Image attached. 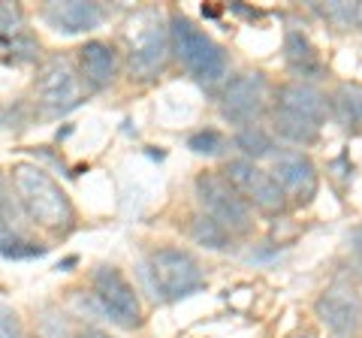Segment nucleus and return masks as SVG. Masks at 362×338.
I'll return each mask as SVG.
<instances>
[{
	"label": "nucleus",
	"mask_w": 362,
	"mask_h": 338,
	"mask_svg": "<svg viewBox=\"0 0 362 338\" xmlns=\"http://www.w3.org/2000/svg\"><path fill=\"white\" fill-rule=\"evenodd\" d=\"M37 94L45 112H52V115H66L82 103V82H78L70 61L61 54L45 61L37 76Z\"/></svg>",
	"instance_id": "nucleus-11"
},
{
	"label": "nucleus",
	"mask_w": 362,
	"mask_h": 338,
	"mask_svg": "<svg viewBox=\"0 0 362 338\" xmlns=\"http://www.w3.org/2000/svg\"><path fill=\"white\" fill-rule=\"evenodd\" d=\"M94 296L112 323L124 326V330H133V326L142 323L139 296L115 266H100L94 272Z\"/></svg>",
	"instance_id": "nucleus-9"
},
{
	"label": "nucleus",
	"mask_w": 362,
	"mask_h": 338,
	"mask_svg": "<svg viewBox=\"0 0 362 338\" xmlns=\"http://www.w3.org/2000/svg\"><path fill=\"white\" fill-rule=\"evenodd\" d=\"M356 28L362 30V4H356Z\"/></svg>",
	"instance_id": "nucleus-26"
},
{
	"label": "nucleus",
	"mask_w": 362,
	"mask_h": 338,
	"mask_svg": "<svg viewBox=\"0 0 362 338\" xmlns=\"http://www.w3.org/2000/svg\"><path fill=\"white\" fill-rule=\"evenodd\" d=\"M266 100H269V88H266L263 73L233 76L223 85V94H221V115L230 124L251 127L266 112Z\"/></svg>",
	"instance_id": "nucleus-10"
},
{
	"label": "nucleus",
	"mask_w": 362,
	"mask_h": 338,
	"mask_svg": "<svg viewBox=\"0 0 362 338\" xmlns=\"http://www.w3.org/2000/svg\"><path fill=\"white\" fill-rule=\"evenodd\" d=\"M197 197L202 206V215L218 221L230 235H245L254 230V215L251 206L239 197L230 182L218 173H202L197 178Z\"/></svg>",
	"instance_id": "nucleus-6"
},
{
	"label": "nucleus",
	"mask_w": 362,
	"mask_h": 338,
	"mask_svg": "<svg viewBox=\"0 0 362 338\" xmlns=\"http://www.w3.org/2000/svg\"><path fill=\"white\" fill-rule=\"evenodd\" d=\"M124 42H127V64L130 73L139 78H154L166 66L173 37L163 21L160 9H139L124 25Z\"/></svg>",
	"instance_id": "nucleus-3"
},
{
	"label": "nucleus",
	"mask_w": 362,
	"mask_h": 338,
	"mask_svg": "<svg viewBox=\"0 0 362 338\" xmlns=\"http://www.w3.org/2000/svg\"><path fill=\"white\" fill-rule=\"evenodd\" d=\"M284 61L290 73L299 76V82H314V78H323L326 73L320 54H317V46L308 40V33L296 28H290L284 37Z\"/></svg>",
	"instance_id": "nucleus-15"
},
{
	"label": "nucleus",
	"mask_w": 362,
	"mask_h": 338,
	"mask_svg": "<svg viewBox=\"0 0 362 338\" xmlns=\"http://www.w3.org/2000/svg\"><path fill=\"white\" fill-rule=\"evenodd\" d=\"M42 18L61 33H88V30L100 28V21H103V6L85 4V0H64V4L45 6Z\"/></svg>",
	"instance_id": "nucleus-14"
},
{
	"label": "nucleus",
	"mask_w": 362,
	"mask_h": 338,
	"mask_svg": "<svg viewBox=\"0 0 362 338\" xmlns=\"http://www.w3.org/2000/svg\"><path fill=\"white\" fill-rule=\"evenodd\" d=\"M272 178L284 190V197H290L293 202H302V206H308L317 197V187H320L314 161L302 151H281L275 157V166H272Z\"/></svg>",
	"instance_id": "nucleus-12"
},
{
	"label": "nucleus",
	"mask_w": 362,
	"mask_h": 338,
	"mask_svg": "<svg viewBox=\"0 0 362 338\" xmlns=\"http://www.w3.org/2000/svg\"><path fill=\"white\" fill-rule=\"evenodd\" d=\"M78 66H82V76L90 88H106L118 76V54L109 42L90 40L78 49Z\"/></svg>",
	"instance_id": "nucleus-16"
},
{
	"label": "nucleus",
	"mask_w": 362,
	"mask_h": 338,
	"mask_svg": "<svg viewBox=\"0 0 362 338\" xmlns=\"http://www.w3.org/2000/svg\"><path fill=\"white\" fill-rule=\"evenodd\" d=\"M187 148L194 151V154H209V157H214V154H221V151L226 148V139L221 136L218 130H199V133H194V136L187 139Z\"/></svg>",
	"instance_id": "nucleus-21"
},
{
	"label": "nucleus",
	"mask_w": 362,
	"mask_h": 338,
	"mask_svg": "<svg viewBox=\"0 0 362 338\" xmlns=\"http://www.w3.org/2000/svg\"><path fill=\"white\" fill-rule=\"evenodd\" d=\"M0 338H28L21 330V320L16 317V311L0 308Z\"/></svg>",
	"instance_id": "nucleus-22"
},
{
	"label": "nucleus",
	"mask_w": 362,
	"mask_h": 338,
	"mask_svg": "<svg viewBox=\"0 0 362 338\" xmlns=\"http://www.w3.org/2000/svg\"><path fill=\"white\" fill-rule=\"evenodd\" d=\"M190 235L194 242H199L202 247H211V251H226L233 242V235L226 233L218 221H211L209 215H197L194 223H190Z\"/></svg>",
	"instance_id": "nucleus-19"
},
{
	"label": "nucleus",
	"mask_w": 362,
	"mask_h": 338,
	"mask_svg": "<svg viewBox=\"0 0 362 338\" xmlns=\"http://www.w3.org/2000/svg\"><path fill=\"white\" fill-rule=\"evenodd\" d=\"M76 338H112V335H109V332H103V330H82Z\"/></svg>",
	"instance_id": "nucleus-25"
},
{
	"label": "nucleus",
	"mask_w": 362,
	"mask_h": 338,
	"mask_svg": "<svg viewBox=\"0 0 362 338\" xmlns=\"http://www.w3.org/2000/svg\"><path fill=\"white\" fill-rule=\"evenodd\" d=\"M350 247H354V257H356V269L362 275V227L354 230V235H350Z\"/></svg>",
	"instance_id": "nucleus-24"
},
{
	"label": "nucleus",
	"mask_w": 362,
	"mask_h": 338,
	"mask_svg": "<svg viewBox=\"0 0 362 338\" xmlns=\"http://www.w3.org/2000/svg\"><path fill=\"white\" fill-rule=\"evenodd\" d=\"M13 187L16 199L25 215L45 230H66L73 223V202L64 187L37 163H16L13 166Z\"/></svg>",
	"instance_id": "nucleus-2"
},
{
	"label": "nucleus",
	"mask_w": 362,
	"mask_h": 338,
	"mask_svg": "<svg viewBox=\"0 0 362 338\" xmlns=\"http://www.w3.org/2000/svg\"><path fill=\"white\" fill-rule=\"evenodd\" d=\"M13 218H16V199L9 197L6 178L0 175V221H4L6 227H13Z\"/></svg>",
	"instance_id": "nucleus-23"
},
{
	"label": "nucleus",
	"mask_w": 362,
	"mask_h": 338,
	"mask_svg": "<svg viewBox=\"0 0 362 338\" xmlns=\"http://www.w3.org/2000/svg\"><path fill=\"white\" fill-rule=\"evenodd\" d=\"M0 54L13 64H28L40 54V40L30 33L21 9L0 4Z\"/></svg>",
	"instance_id": "nucleus-13"
},
{
	"label": "nucleus",
	"mask_w": 362,
	"mask_h": 338,
	"mask_svg": "<svg viewBox=\"0 0 362 338\" xmlns=\"http://www.w3.org/2000/svg\"><path fill=\"white\" fill-rule=\"evenodd\" d=\"M235 148L245 154V161H259V157H269L275 154V139L272 133H266L259 124H251V127H242L235 133Z\"/></svg>",
	"instance_id": "nucleus-18"
},
{
	"label": "nucleus",
	"mask_w": 362,
	"mask_h": 338,
	"mask_svg": "<svg viewBox=\"0 0 362 338\" xmlns=\"http://www.w3.org/2000/svg\"><path fill=\"white\" fill-rule=\"evenodd\" d=\"M329 115V100H326L308 82H287L275 91V133L293 145H311L320 136V127Z\"/></svg>",
	"instance_id": "nucleus-1"
},
{
	"label": "nucleus",
	"mask_w": 362,
	"mask_h": 338,
	"mask_svg": "<svg viewBox=\"0 0 362 338\" xmlns=\"http://www.w3.org/2000/svg\"><path fill=\"white\" fill-rule=\"evenodd\" d=\"M145 278H148V287L154 290V299L160 302L187 299L206 287V275H202L199 260L190 251H181V247L154 251L148 257V266H145Z\"/></svg>",
	"instance_id": "nucleus-4"
},
{
	"label": "nucleus",
	"mask_w": 362,
	"mask_h": 338,
	"mask_svg": "<svg viewBox=\"0 0 362 338\" xmlns=\"http://www.w3.org/2000/svg\"><path fill=\"white\" fill-rule=\"evenodd\" d=\"M314 314L338 338H354L362 330V296L350 281H335L314 302Z\"/></svg>",
	"instance_id": "nucleus-8"
},
{
	"label": "nucleus",
	"mask_w": 362,
	"mask_h": 338,
	"mask_svg": "<svg viewBox=\"0 0 362 338\" xmlns=\"http://www.w3.org/2000/svg\"><path fill=\"white\" fill-rule=\"evenodd\" d=\"M169 37H173V52L185 70L202 85H214L226 76V52L214 42L206 30H199L194 21L185 16H173L169 21Z\"/></svg>",
	"instance_id": "nucleus-5"
},
{
	"label": "nucleus",
	"mask_w": 362,
	"mask_h": 338,
	"mask_svg": "<svg viewBox=\"0 0 362 338\" xmlns=\"http://www.w3.org/2000/svg\"><path fill=\"white\" fill-rule=\"evenodd\" d=\"M223 178H226V182H230L235 190H239V197L247 202V206L266 211V215H281V211L287 209L284 190L278 187V182L272 178V173L259 169L254 161L235 157V161L226 163Z\"/></svg>",
	"instance_id": "nucleus-7"
},
{
	"label": "nucleus",
	"mask_w": 362,
	"mask_h": 338,
	"mask_svg": "<svg viewBox=\"0 0 362 338\" xmlns=\"http://www.w3.org/2000/svg\"><path fill=\"white\" fill-rule=\"evenodd\" d=\"M314 13L326 18L332 28L347 30L350 25H356V4H347V0H332V4H314Z\"/></svg>",
	"instance_id": "nucleus-20"
},
{
	"label": "nucleus",
	"mask_w": 362,
	"mask_h": 338,
	"mask_svg": "<svg viewBox=\"0 0 362 338\" xmlns=\"http://www.w3.org/2000/svg\"><path fill=\"white\" fill-rule=\"evenodd\" d=\"M329 115L347 133H362V85L341 82L329 97Z\"/></svg>",
	"instance_id": "nucleus-17"
}]
</instances>
